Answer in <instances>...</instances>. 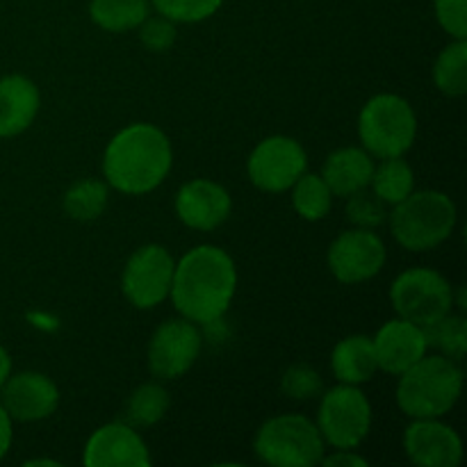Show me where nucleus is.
I'll use <instances>...</instances> for the list:
<instances>
[{
  "mask_svg": "<svg viewBox=\"0 0 467 467\" xmlns=\"http://www.w3.org/2000/svg\"><path fill=\"white\" fill-rule=\"evenodd\" d=\"M463 390L459 360L442 354H424L418 363L400 374L397 404L410 420L442 418L454 409Z\"/></svg>",
  "mask_w": 467,
  "mask_h": 467,
  "instance_id": "3",
  "label": "nucleus"
},
{
  "mask_svg": "<svg viewBox=\"0 0 467 467\" xmlns=\"http://www.w3.org/2000/svg\"><path fill=\"white\" fill-rule=\"evenodd\" d=\"M254 451L272 467H315L327 454V442L304 415H276L258 429Z\"/></svg>",
  "mask_w": 467,
  "mask_h": 467,
  "instance_id": "6",
  "label": "nucleus"
},
{
  "mask_svg": "<svg viewBox=\"0 0 467 467\" xmlns=\"http://www.w3.org/2000/svg\"><path fill=\"white\" fill-rule=\"evenodd\" d=\"M9 377H12V356L5 347H0V388L7 383Z\"/></svg>",
  "mask_w": 467,
  "mask_h": 467,
  "instance_id": "35",
  "label": "nucleus"
},
{
  "mask_svg": "<svg viewBox=\"0 0 467 467\" xmlns=\"http://www.w3.org/2000/svg\"><path fill=\"white\" fill-rule=\"evenodd\" d=\"M369 185H372V192L379 199L386 201L388 205H397L415 190L413 167L406 162L404 155H400V158H383L379 167L374 164Z\"/></svg>",
  "mask_w": 467,
  "mask_h": 467,
  "instance_id": "22",
  "label": "nucleus"
},
{
  "mask_svg": "<svg viewBox=\"0 0 467 467\" xmlns=\"http://www.w3.org/2000/svg\"><path fill=\"white\" fill-rule=\"evenodd\" d=\"M333 377L347 386H363L377 374V354L374 342L368 336H349L333 347L331 354Z\"/></svg>",
  "mask_w": 467,
  "mask_h": 467,
  "instance_id": "20",
  "label": "nucleus"
},
{
  "mask_svg": "<svg viewBox=\"0 0 467 467\" xmlns=\"http://www.w3.org/2000/svg\"><path fill=\"white\" fill-rule=\"evenodd\" d=\"M0 404L12 422H39L57 410L59 390L53 379L41 372L12 374L0 388Z\"/></svg>",
  "mask_w": 467,
  "mask_h": 467,
  "instance_id": "15",
  "label": "nucleus"
},
{
  "mask_svg": "<svg viewBox=\"0 0 467 467\" xmlns=\"http://www.w3.org/2000/svg\"><path fill=\"white\" fill-rule=\"evenodd\" d=\"M171 254L160 244L140 246L128 258L121 274V290L135 308L150 310L162 304L171 292L173 281Z\"/></svg>",
  "mask_w": 467,
  "mask_h": 467,
  "instance_id": "9",
  "label": "nucleus"
},
{
  "mask_svg": "<svg viewBox=\"0 0 467 467\" xmlns=\"http://www.w3.org/2000/svg\"><path fill=\"white\" fill-rule=\"evenodd\" d=\"M324 383L322 377L317 374V369H313L310 365L306 363H296L290 365V368L283 372L281 379V390L283 395H287L290 400L304 401V400H313L322 392Z\"/></svg>",
  "mask_w": 467,
  "mask_h": 467,
  "instance_id": "30",
  "label": "nucleus"
},
{
  "mask_svg": "<svg viewBox=\"0 0 467 467\" xmlns=\"http://www.w3.org/2000/svg\"><path fill=\"white\" fill-rule=\"evenodd\" d=\"M201 331L194 322L167 319L155 328L149 345V369L153 377L171 381L185 377L201 354Z\"/></svg>",
  "mask_w": 467,
  "mask_h": 467,
  "instance_id": "11",
  "label": "nucleus"
},
{
  "mask_svg": "<svg viewBox=\"0 0 467 467\" xmlns=\"http://www.w3.org/2000/svg\"><path fill=\"white\" fill-rule=\"evenodd\" d=\"M169 392L160 383H144L130 395L126 404V420L130 427H153L167 415Z\"/></svg>",
  "mask_w": 467,
  "mask_h": 467,
  "instance_id": "27",
  "label": "nucleus"
},
{
  "mask_svg": "<svg viewBox=\"0 0 467 467\" xmlns=\"http://www.w3.org/2000/svg\"><path fill=\"white\" fill-rule=\"evenodd\" d=\"M347 199H349L347 201V217H349V222L356 228H369V231H374V228L388 222V203L379 199L368 187L354 192Z\"/></svg>",
  "mask_w": 467,
  "mask_h": 467,
  "instance_id": "28",
  "label": "nucleus"
},
{
  "mask_svg": "<svg viewBox=\"0 0 467 467\" xmlns=\"http://www.w3.org/2000/svg\"><path fill=\"white\" fill-rule=\"evenodd\" d=\"M379 369L400 377L429 351L422 327L409 319H390L372 337Z\"/></svg>",
  "mask_w": 467,
  "mask_h": 467,
  "instance_id": "17",
  "label": "nucleus"
},
{
  "mask_svg": "<svg viewBox=\"0 0 467 467\" xmlns=\"http://www.w3.org/2000/svg\"><path fill=\"white\" fill-rule=\"evenodd\" d=\"M374 173V160L365 149L347 146L333 150L324 162L322 178L327 181L333 196H349L354 192L369 187Z\"/></svg>",
  "mask_w": 467,
  "mask_h": 467,
  "instance_id": "19",
  "label": "nucleus"
},
{
  "mask_svg": "<svg viewBox=\"0 0 467 467\" xmlns=\"http://www.w3.org/2000/svg\"><path fill=\"white\" fill-rule=\"evenodd\" d=\"M150 0H91L89 16L105 32H130L144 23Z\"/></svg>",
  "mask_w": 467,
  "mask_h": 467,
  "instance_id": "21",
  "label": "nucleus"
},
{
  "mask_svg": "<svg viewBox=\"0 0 467 467\" xmlns=\"http://www.w3.org/2000/svg\"><path fill=\"white\" fill-rule=\"evenodd\" d=\"M436 18L454 39H467V0H433Z\"/></svg>",
  "mask_w": 467,
  "mask_h": 467,
  "instance_id": "32",
  "label": "nucleus"
},
{
  "mask_svg": "<svg viewBox=\"0 0 467 467\" xmlns=\"http://www.w3.org/2000/svg\"><path fill=\"white\" fill-rule=\"evenodd\" d=\"M41 96L35 82L21 73L0 78V140L21 135L39 112Z\"/></svg>",
  "mask_w": 467,
  "mask_h": 467,
  "instance_id": "18",
  "label": "nucleus"
},
{
  "mask_svg": "<svg viewBox=\"0 0 467 467\" xmlns=\"http://www.w3.org/2000/svg\"><path fill=\"white\" fill-rule=\"evenodd\" d=\"M108 182L87 178L68 187L64 194V213L76 222H94L108 208Z\"/></svg>",
  "mask_w": 467,
  "mask_h": 467,
  "instance_id": "25",
  "label": "nucleus"
},
{
  "mask_svg": "<svg viewBox=\"0 0 467 467\" xmlns=\"http://www.w3.org/2000/svg\"><path fill=\"white\" fill-rule=\"evenodd\" d=\"M427 347L451 360H461L467 351V322L463 315L447 313L445 317L422 327Z\"/></svg>",
  "mask_w": 467,
  "mask_h": 467,
  "instance_id": "26",
  "label": "nucleus"
},
{
  "mask_svg": "<svg viewBox=\"0 0 467 467\" xmlns=\"http://www.w3.org/2000/svg\"><path fill=\"white\" fill-rule=\"evenodd\" d=\"M306 167H308V155L304 146L285 135H274L260 141L246 162L249 181L269 194L290 190Z\"/></svg>",
  "mask_w": 467,
  "mask_h": 467,
  "instance_id": "10",
  "label": "nucleus"
},
{
  "mask_svg": "<svg viewBox=\"0 0 467 467\" xmlns=\"http://www.w3.org/2000/svg\"><path fill=\"white\" fill-rule=\"evenodd\" d=\"M223 0H150L160 16L173 23H199L217 14Z\"/></svg>",
  "mask_w": 467,
  "mask_h": 467,
  "instance_id": "29",
  "label": "nucleus"
},
{
  "mask_svg": "<svg viewBox=\"0 0 467 467\" xmlns=\"http://www.w3.org/2000/svg\"><path fill=\"white\" fill-rule=\"evenodd\" d=\"M233 201L226 187L208 178L185 182L176 194V214L192 231H214L231 217Z\"/></svg>",
  "mask_w": 467,
  "mask_h": 467,
  "instance_id": "16",
  "label": "nucleus"
},
{
  "mask_svg": "<svg viewBox=\"0 0 467 467\" xmlns=\"http://www.w3.org/2000/svg\"><path fill=\"white\" fill-rule=\"evenodd\" d=\"M292 190V205L306 222H319L331 213L333 192L319 173H301Z\"/></svg>",
  "mask_w": 467,
  "mask_h": 467,
  "instance_id": "23",
  "label": "nucleus"
},
{
  "mask_svg": "<svg viewBox=\"0 0 467 467\" xmlns=\"http://www.w3.org/2000/svg\"><path fill=\"white\" fill-rule=\"evenodd\" d=\"M390 304L397 317L418 327L445 317L454 308V290L441 272L429 267H413L401 272L390 285Z\"/></svg>",
  "mask_w": 467,
  "mask_h": 467,
  "instance_id": "7",
  "label": "nucleus"
},
{
  "mask_svg": "<svg viewBox=\"0 0 467 467\" xmlns=\"http://www.w3.org/2000/svg\"><path fill=\"white\" fill-rule=\"evenodd\" d=\"M386 265V244L369 228L345 231L328 246V269L345 285H358L377 276Z\"/></svg>",
  "mask_w": 467,
  "mask_h": 467,
  "instance_id": "12",
  "label": "nucleus"
},
{
  "mask_svg": "<svg viewBox=\"0 0 467 467\" xmlns=\"http://www.w3.org/2000/svg\"><path fill=\"white\" fill-rule=\"evenodd\" d=\"M317 429L333 450H356L372 429V404L360 386L331 388L319 404Z\"/></svg>",
  "mask_w": 467,
  "mask_h": 467,
  "instance_id": "8",
  "label": "nucleus"
},
{
  "mask_svg": "<svg viewBox=\"0 0 467 467\" xmlns=\"http://www.w3.org/2000/svg\"><path fill=\"white\" fill-rule=\"evenodd\" d=\"M26 465H27V467H32V465H59V463H55V461H46V459H41V461H27Z\"/></svg>",
  "mask_w": 467,
  "mask_h": 467,
  "instance_id": "36",
  "label": "nucleus"
},
{
  "mask_svg": "<svg viewBox=\"0 0 467 467\" xmlns=\"http://www.w3.org/2000/svg\"><path fill=\"white\" fill-rule=\"evenodd\" d=\"M237 290V269L231 255L213 244L187 251L173 269L171 296L181 317L213 324L226 315Z\"/></svg>",
  "mask_w": 467,
  "mask_h": 467,
  "instance_id": "1",
  "label": "nucleus"
},
{
  "mask_svg": "<svg viewBox=\"0 0 467 467\" xmlns=\"http://www.w3.org/2000/svg\"><path fill=\"white\" fill-rule=\"evenodd\" d=\"M404 451L420 467H456L463 461L461 436L441 418L413 420L406 427Z\"/></svg>",
  "mask_w": 467,
  "mask_h": 467,
  "instance_id": "13",
  "label": "nucleus"
},
{
  "mask_svg": "<svg viewBox=\"0 0 467 467\" xmlns=\"http://www.w3.org/2000/svg\"><path fill=\"white\" fill-rule=\"evenodd\" d=\"M319 463L328 467H368V461L356 454L354 450H336V454L331 456L324 454Z\"/></svg>",
  "mask_w": 467,
  "mask_h": 467,
  "instance_id": "33",
  "label": "nucleus"
},
{
  "mask_svg": "<svg viewBox=\"0 0 467 467\" xmlns=\"http://www.w3.org/2000/svg\"><path fill=\"white\" fill-rule=\"evenodd\" d=\"M433 82L450 99H459L467 91V39H454L436 59Z\"/></svg>",
  "mask_w": 467,
  "mask_h": 467,
  "instance_id": "24",
  "label": "nucleus"
},
{
  "mask_svg": "<svg viewBox=\"0 0 467 467\" xmlns=\"http://www.w3.org/2000/svg\"><path fill=\"white\" fill-rule=\"evenodd\" d=\"M390 219L392 237L406 251H431L450 240L456 226V205L447 194L438 190L410 192L404 201L392 205Z\"/></svg>",
  "mask_w": 467,
  "mask_h": 467,
  "instance_id": "4",
  "label": "nucleus"
},
{
  "mask_svg": "<svg viewBox=\"0 0 467 467\" xmlns=\"http://www.w3.org/2000/svg\"><path fill=\"white\" fill-rule=\"evenodd\" d=\"M12 441H14L12 418H9L7 410H5L3 404H0V459L7 456L9 447H12Z\"/></svg>",
  "mask_w": 467,
  "mask_h": 467,
  "instance_id": "34",
  "label": "nucleus"
},
{
  "mask_svg": "<svg viewBox=\"0 0 467 467\" xmlns=\"http://www.w3.org/2000/svg\"><path fill=\"white\" fill-rule=\"evenodd\" d=\"M82 463L87 467H149L150 454L135 427L128 422H109L91 433Z\"/></svg>",
  "mask_w": 467,
  "mask_h": 467,
  "instance_id": "14",
  "label": "nucleus"
},
{
  "mask_svg": "<svg viewBox=\"0 0 467 467\" xmlns=\"http://www.w3.org/2000/svg\"><path fill=\"white\" fill-rule=\"evenodd\" d=\"M171 164L169 137L153 123H132L109 140L103 155V176L108 187L140 196L162 185Z\"/></svg>",
  "mask_w": 467,
  "mask_h": 467,
  "instance_id": "2",
  "label": "nucleus"
},
{
  "mask_svg": "<svg viewBox=\"0 0 467 467\" xmlns=\"http://www.w3.org/2000/svg\"><path fill=\"white\" fill-rule=\"evenodd\" d=\"M358 135L372 158H400L409 153L418 135L413 105L397 94H377L363 105Z\"/></svg>",
  "mask_w": 467,
  "mask_h": 467,
  "instance_id": "5",
  "label": "nucleus"
},
{
  "mask_svg": "<svg viewBox=\"0 0 467 467\" xmlns=\"http://www.w3.org/2000/svg\"><path fill=\"white\" fill-rule=\"evenodd\" d=\"M176 23L167 16H146L140 26V39L150 53H167L176 41Z\"/></svg>",
  "mask_w": 467,
  "mask_h": 467,
  "instance_id": "31",
  "label": "nucleus"
}]
</instances>
